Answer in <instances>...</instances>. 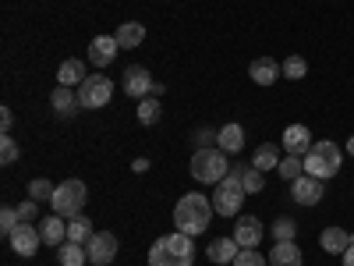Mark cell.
<instances>
[{
  "instance_id": "26",
  "label": "cell",
  "mask_w": 354,
  "mask_h": 266,
  "mask_svg": "<svg viewBox=\"0 0 354 266\" xmlns=\"http://www.w3.org/2000/svg\"><path fill=\"white\" fill-rule=\"evenodd\" d=\"M57 259H61V266H85V263H88V252H85V245L64 242L61 252H57Z\"/></svg>"
},
{
  "instance_id": "28",
  "label": "cell",
  "mask_w": 354,
  "mask_h": 266,
  "mask_svg": "<svg viewBox=\"0 0 354 266\" xmlns=\"http://www.w3.org/2000/svg\"><path fill=\"white\" fill-rule=\"evenodd\" d=\"M160 110H163L160 96H142L138 100V121L142 125H156L160 121Z\"/></svg>"
},
{
  "instance_id": "30",
  "label": "cell",
  "mask_w": 354,
  "mask_h": 266,
  "mask_svg": "<svg viewBox=\"0 0 354 266\" xmlns=\"http://www.w3.org/2000/svg\"><path fill=\"white\" fill-rule=\"evenodd\" d=\"M53 192H57V185H50L46 177H36V181H28V199H36V202L53 199Z\"/></svg>"
},
{
  "instance_id": "25",
  "label": "cell",
  "mask_w": 354,
  "mask_h": 266,
  "mask_svg": "<svg viewBox=\"0 0 354 266\" xmlns=\"http://www.w3.org/2000/svg\"><path fill=\"white\" fill-rule=\"evenodd\" d=\"M50 103H53V110H57V114H71L75 107H82V103H78V96L71 93L68 85H57V89H53V96H50Z\"/></svg>"
},
{
  "instance_id": "8",
  "label": "cell",
  "mask_w": 354,
  "mask_h": 266,
  "mask_svg": "<svg viewBox=\"0 0 354 266\" xmlns=\"http://www.w3.org/2000/svg\"><path fill=\"white\" fill-rule=\"evenodd\" d=\"M85 252H88V263H93V266H110V263L117 259V234L96 231L93 238H88Z\"/></svg>"
},
{
  "instance_id": "37",
  "label": "cell",
  "mask_w": 354,
  "mask_h": 266,
  "mask_svg": "<svg viewBox=\"0 0 354 266\" xmlns=\"http://www.w3.org/2000/svg\"><path fill=\"white\" fill-rule=\"evenodd\" d=\"M18 217H21V224L36 220V199H25V202L18 206Z\"/></svg>"
},
{
  "instance_id": "6",
  "label": "cell",
  "mask_w": 354,
  "mask_h": 266,
  "mask_svg": "<svg viewBox=\"0 0 354 266\" xmlns=\"http://www.w3.org/2000/svg\"><path fill=\"white\" fill-rule=\"evenodd\" d=\"M337 170H340V150H337V142H330V139L315 142L312 150H308V157H305V174L319 177V181H326V177H333Z\"/></svg>"
},
{
  "instance_id": "4",
  "label": "cell",
  "mask_w": 354,
  "mask_h": 266,
  "mask_svg": "<svg viewBox=\"0 0 354 266\" xmlns=\"http://www.w3.org/2000/svg\"><path fill=\"white\" fill-rule=\"evenodd\" d=\"M241 167H230V174L216 185V195H213V210L220 217H238L241 213V202H245V181H241Z\"/></svg>"
},
{
  "instance_id": "22",
  "label": "cell",
  "mask_w": 354,
  "mask_h": 266,
  "mask_svg": "<svg viewBox=\"0 0 354 266\" xmlns=\"http://www.w3.org/2000/svg\"><path fill=\"white\" fill-rule=\"evenodd\" d=\"M280 160H283V157L277 153V145H273V142H262L259 150H255V157H252V167H259V170L266 174V170H277Z\"/></svg>"
},
{
  "instance_id": "19",
  "label": "cell",
  "mask_w": 354,
  "mask_h": 266,
  "mask_svg": "<svg viewBox=\"0 0 354 266\" xmlns=\"http://www.w3.org/2000/svg\"><path fill=\"white\" fill-rule=\"evenodd\" d=\"M39 234H43V242L46 245H64L68 242V224H64V217H46L43 224H39Z\"/></svg>"
},
{
  "instance_id": "31",
  "label": "cell",
  "mask_w": 354,
  "mask_h": 266,
  "mask_svg": "<svg viewBox=\"0 0 354 266\" xmlns=\"http://www.w3.org/2000/svg\"><path fill=\"white\" fill-rule=\"evenodd\" d=\"M280 68H283V78H294V82L308 75V64H305V57H287V61H283Z\"/></svg>"
},
{
  "instance_id": "3",
  "label": "cell",
  "mask_w": 354,
  "mask_h": 266,
  "mask_svg": "<svg viewBox=\"0 0 354 266\" xmlns=\"http://www.w3.org/2000/svg\"><path fill=\"white\" fill-rule=\"evenodd\" d=\"M230 174V160L227 153L220 150V145H213V150H195L192 153V177L202 185H220L223 177Z\"/></svg>"
},
{
  "instance_id": "35",
  "label": "cell",
  "mask_w": 354,
  "mask_h": 266,
  "mask_svg": "<svg viewBox=\"0 0 354 266\" xmlns=\"http://www.w3.org/2000/svg\"><path fill=\"white\" fill-rule=\"evenodd\" d=\"M234 266H270V259L259 256L255 249H241V252H238V259H234Z\"/></svg>"
},
{
  "instance_id": "34",
  "label": "cell",
  "mask_w": 354,
  "mask_h": 266,
  "mask_svg": "<svg viewBox=\"0 0 354 266\" xmlns=\"http://www.w3.org/2000/svg\"><path fill=\"white\" fill-rule=\"evenodd\" d=\"M241 181H245V192H248V195H255V192H262V188H266V177H262V170H259V167H248V170L241 174Z\"/></svg>"
},
{
  "instance_id": "2",
  "label": "cell",
  "mask_w": 354,
  "mask_h": 266,
  "mask_svg": "<svg viewBox=\"0 0 354 266\" xmlns=\"http://www.w3.org/2000/svg\"><path fill=\"white\" fill-rule=\"evenodd\" d=\"M192 263H195V245L181 231L163 234L149 249V266H192Z\"/></svg>"
},
{
  "instance_id": "1",
  "label": "cell",
  "mask_w": 354,
  "mask_h": 266,
  "mask_svg": "<svg viewBox=\"0 0 354 266\" xmlns=\"http://www.w3.org/2000/svg\"><path fill=\"white\" fill-rule=\"evenodd\" d=\"M213 213H216L213 202L205 199L202 192H188L174 206V224H177L181 234H188V238H198V234L213 224Z\"/></svg>"
},
{
  "instance_id": "24",
  "label": "cell",
  "mask_w": 354,
  "mask_h": 266,
  "mask_svg": "<svg viewBox=\"0 0 354 266\" xmlns=\"http://www.w3.org/2000/svg\"><path fill=\"white\" fill-rule=\"evenodd\" d=\"M93 220H85V217H75V220H68V242H75V245H88V238H93Z\"/></svg>"
},
{
  "instance_id": "38",
  "label": "cell",
  "mask_w": 354,
  "mask_h": 266,
  "mask_svg": "<svg viewBox=\"0 0 354 266\" xmlns=\"http://www.w3.org/2000/svg\"><path fill=\"white\" fill-rule=\"evenodd\" d=\"M11 125H15V114H11V107H4L0 110V128H4V135H11Z\"/></svg>"
},
{
  "instance_id": "23",
  "label": "cell",
  "mask_w": 354,
  "mask_h": 266,
  "mask_svg": "<svg viewBox=\"0 0 354 266\" xmlns=\"http://www.w3.org/2000/svg\"><path fill=\"white\" fill-rule=\"evenodd\" d=\"M238 252H241V245L234 242V234H230V238H216L209 245V259L213 263H234V259H238Z\"/></svg>"
},
{
  "instance_id": "5",
  "label": "cell",
  "mask_w": 354,
  "mask_h": 266,
  "mask_svg": "<svg viewBox=\"0 0 354 266\" xmlns=\"http://www.w3.org/2000/svg\"><path fill=\"white\" fill-rule=\"evenodd\" d=\"M85 199H88V188L78 181V177H71V181H61V185H57L50 206H53L57 217L75 220V217H82V210H85Z\"/></svg>"
},
{
  "instance_id": "10",
  "label": "cell",
  "mask_w": 354,
  "mask_h": 266,
  "mask_svg": "<svg viewBox=\"0 0 354 266\" xmlns=\"http://www.w3.org/2000/svg\"><path fill=\"white\" fill-rule=\"evenodd\" d=\"M322 181L319 177H312V174H301L298 181H290V199L298 202V206H315V202H322Z\"/></svg>"
},
{
  "instance_id": "29",
  "label": "cell",
  "mask_w": 354,
  "mask_h": 266,
  "mask_svg": "<svg viewBox=\"0 0 354 266\" xmlns=\"http://www.w3.org/2000/svg\"><path fill=\"white\" fill-rule=\"evenodd\" d=\"M294 234H298V224H294L290 217H280L273 224V242H294Z\"/></svg>"
},
{
  "instance_id": "17",
  "label": "cell",
  "mask_w": 354,
  "mask_h": 266,
  "mask_svg": "<svg viewBox=\"0 0 354 266\" xmlns=\"http://www.w3.org/2000/svg\"><path fill=\"white\" fill-rule=\"evenodd\" d=\"M216 145H220L227 157H230V153H241V150H245V128H241V125H234V121L223 125L220 135H216Z\"/></svg>"
},
{
  "instance_id": "11",
  "label": "cell",
  "mask_w": 354,
  "mask_h": 266,
  "mask_svg": "<svg viewBox=\"0 0 354 266\" xmlns=\"http://www.w3.org/2000/svg\"><path fill=\"white\" fill-rule=\"evenodd\" d=\"M149 89H153V75H149V68H142V64L124 68V93H128L131 100L149 96Z\"/></svg>"
},
{
  "instance_id": "16",
  "label": "cell",
  "mask_w": 354,
  "mask_h": 266,
  "mask_svg": "<svg viewBox=\"0 0 354 266\" xmlns=\"http://www.w3.org/2000/svg\"><path fill=\"white\" fill-rule=\"evenodd\" d=\"M270 266H305V259H301V249L294 245V242H273Z\"/></svg>"
},
{
  "instance_id": "7",
  "label": "cell",
  "mask_w": 354,
  "mask_h": 266,
  "mask_svg": "<svg viewBox=\"0 0 354 266\" xmlns=\"http://www.w3.org/2000/svg\"><path fill=\"white\" fill-rule=\"evenodd\" d=\"M110 96H113V82H110L106 75H88V78L78 85V103H82L85 110H100V107H106Z\"/></svg>"
},
{
  "instance_id": "15",
  "label": "cell",
  "mask_w": 354,
  "mask_h": 266,
  "mask_svg": "<svg viewBox=\"0 0 354 266\" xmlns=\"http://www.w3.org/2000/svg\"><path fill=\"white\" fill-rule=\"evenodd\" d=\"M248 75H252V82H255V85H273V82L283 75V68L273 61V57H255L252 68H248Z\"/></svg>"
},
{
  "instance_id": "12",
  "label": "cell",
  "mask_w": 354,
  "mask_h": 266,
  "mask_svg": "<svg viewBox=\"0 0 354 266\" xmlns=\"http://www.w3.org/2000/svg\"><path fill=\"white\" fill-rule=\"evenodd\" d=\"M262 224L255 217H241V220H234V242H238L241 249H259L262 242Z\"/></svg>"
},
{
  "instance_id": "13",
  "label": "cell",
  "mask_w": 354,
  "mask_h": 266,
  "mask_svg": "<svg viewBox=\"0 0 354 266\" xmlns=\"http://www.w3.org/2000/svg\"><path fill=\"white\" fill-rule=\"evenodd\" d=\"M280 142H283V150L294 153V157H308V150L315 145V142H312V132H308L305 125H290Z\"/></svg>"
},
{
  "instance_id": "9",
  "label": "cell",
  "mask_w": 354,
  "mask_h": 266,
  "mask_svg": "<svg viewBox=\"0 0 354 266\" xmlns=\"http://www.w3.org/2000/svg\"><path fill=\"white\" fill-rule=\"evenodd\" d=\"M11 249L18 252V256H36L39 252V245H43V234H39V227H32V224H18L15 231H11Z\"/></svg>"
},
{
  "instance_id": "41",
  "label": "cell",
  "mask_w": 354,
  "mask_h": 266,
  "mask_svg": "<svg viewBox=\"0 0 354 266\" xmlns=\"http://www.w3.org/2000/svg\"><path fill=\"white\" fill-rule=\"evenodd\" d=\"M347 150H351V157H354V135H351V142H347Z\"/></svg>"
},
{
  "instance_id": "36",
  "label": "cell",
  "mask_w": 354,
  "mask_h": 266,
  "mask_svg": "<svg viewBox=\"0 0 354 266\" xmlns=\"http://www.w3.org/2000/svg\"><path fill=\"white\" fill-rule=\"evenodd\" d=\"M216 135H220V132H209V128H202V132L195 135V145H198V150H213Z\"/></svg>"
},
{
  "instance_id": "27",
  "label": "cell",
  "mask_w": 354,
  "mask_h": 266,
  "mask_svg": "<svg viewBox=\"0 0 354 266\" xmlns=\"http://www.w3.org/2000/svg\"><path fill=\"white\" fill-rule=\"evenodd\" d=\"M277 174L283 177V181H298V177L305 174V157H294V153H287V157L280 160Z\"/></svg>"
},
{
  "instance_id": "32",
  "label": "cell",
  "mask_w": 354,
  "mask_h": 266,
  "mask_svg": "<svg viewBox=\"0 0 354 266\" xmlns=\"http://www.w3.org/2000/svg\"><path fill=\"white\" fill-rule=\"evenodd\" d=\"M18 142L11 139V135H0V163H4V167H11L15 160H18Z\"/></svg>"
},
{
  "instance_id": "40",
  "label": "cell",
  "mask_w": 354,
  "mask_h": 266,
  "mask_svg": "<svg viewBox=\"0 0 354 266\" xmlns=\"http://www.w3.org/2000/svg\"><path fill=\"white\" fill-rule=\"evenodd\" d=\"M344 266H354V242H351V249L344 252Z\"/></svg>"
},
{
  "instance_id": "18",
  "label": "cell",
  "mask_w": 354,
  "mask_h": 266,
  "mask_svg": "<svg viewBox=\"0 0 354 266\" xmlns=\"http://www.w3.org/2000/svg\"><path fill=\"white\" fill-rule=\"evenodd\" d=\"M319 245L326 249L330 256H344L351 249V234L344 227H326V231H322V238H319Z\"/></svg>"
},
{
  "instance_id": "20",
  "label": "cell",
  "mask_w": 354,
  "mask_h": 266,
  "mask_svg": "<svg viewBox=\"0 0 354 266\" xmlns=\"http://www.w3.org/2000/svg\"><path fill=\"white\" fill-rule=\"evenodd\" d=\"M113 39L121 43V50H135V46L145 39V25H142V21H124V25L113 33Z\"/></svg>"
},
{
  "instance_id": "33",
  "label": "cell",
  "mask_w": 354,
  "mask_h": 266,
  "mask_svg": "<svg viewBox=\"0 0 354 266\" xmlns=\"http://www.w3.org/2000/svg\"><path fill=\"white\" fill-rule=\"evenodd\" d=\"M21 224V217H18V206H4L0 210V231H4V238H11V231Z\"/></svg>"
},
{
  "instance_id": "21",
  "label": "cell",
  "mask_w": 354,
  "mask_h": 266,
  "mask_svg": "<svg viewBox=\"0 0 354 266\" xmlns=\"http://www.w3.org/2000/svg\"><path fill=\"white\" fill-rule=\"evenodd\" d=\"M88 75H85V64L78 61V57H71V61H64L61 68H57V82H61V85H82Z\"/></svg>"
},
{
  "instance_id": "39",
  "label": "cell",
  "mask_w": 354,
  "mask_h": 266,
  "mask_svg": "<svg viewBox=\"0 0 354 266\" xmlns=\"http://www.w3.org/2000/svg\"><path fill=\"white\" fill-rule=\"evenodd\" d=\"M131 170H135V174H145V170H149V160H142V157H138V160L131 163Z\"/></svg>"
},
{
  "instance_id": "14",
  "label": "cell",
  "mask_w": 354,
  "mask_h": 266,
  "mask_svg": "<svg viewBox=\"0 0 354 266\" xmlns=\"http://www.w3.org/2000/svg\"><path fill=\"white\" fill-rule=\"evenodd\" d=\"M117 50H121V43H117L113 36H96L93 43H88V61H93L96 68H106L117 57Z\"/></svg>"
}]
</instances>
